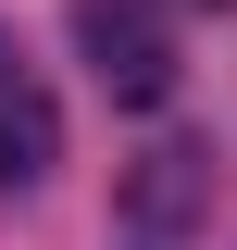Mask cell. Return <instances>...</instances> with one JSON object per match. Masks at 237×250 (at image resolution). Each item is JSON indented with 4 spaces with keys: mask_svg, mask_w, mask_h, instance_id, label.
I'll list each match as a JSON object with an SVG mask.
<instances>
[{
    "mask_svg": "<svg viewBox=\"0 0 237 250\" xmlns=\"http://www.w3.org/2000/svg\"><path fill=\"white\" fill-rule=\"evenodd\" d=\"M75 50H88V75L125 100V113H162L175 100V25L150 13V0H75Z\"/></svg>",
    "mask_w": 237,
    "mask_h": 250,
    "instance_id": "6da1fadb",
    "label": "cell"
},
{
    "mask_svg": "<svg viewBox=\"0 0 237 250\" xmlns=\"http://www.w3.org/2000/svg\"><path fill=\"white\" fill-rule=\"evenodd\" d=\"M200 213H212V150H200V138L138 150V163H125V188H113V238H125V250H187V238H200Z\"/></svg>",
    "mask_w": 237,
    "mask_h": 250,
    "instance_id": "7a4b0ae2",
    "label": "cell"
},
{
    "mask_svg": "<svg viewBox=\"0 0 237 250\" xmlns=\"http://www.w3.org/2000/svg\"><path fill=\"white\" fill-rule=\"evenodd\" d=\"M50 163H62V113H50V88L25 75V50L0 38V200H13V188H38Z\"/></svg>",
    "mask_w": 237,
    "mask_h": 250,
    "instance_id": "3957f363",
    "label": "cell"
},
{
    "mask_svg": "<svg viewBox=\"0 0 237 250\" xmlns=\"http://www.w3.org/2000/svg\"><path fill=\"white\" fill-rule=\"evenodd\" d=\"M212 13H225V0H212Z\"/></svg>",
    "mask_w": 237,
    "mask_h": 250,
    "instance_id": "277c9868",
    "label": "cell"
}]
</instances>
